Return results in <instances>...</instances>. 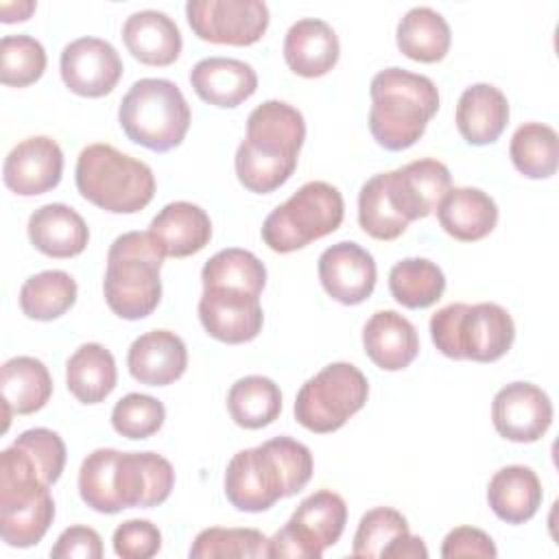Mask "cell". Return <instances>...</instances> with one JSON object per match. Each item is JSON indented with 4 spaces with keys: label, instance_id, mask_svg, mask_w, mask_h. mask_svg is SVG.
<instances>
[{
    "label": "cell",
    "instance_id": "1",
    "mask_svg": "<svg viewBox=\"0 0 559 559\" xmlns=\"http://www.w3.org/2000/svg\"><path fill=\"white\" fill-rule=\"evenodd\" d=\"M312 469L308 445L282 435L231 456L225 469V496L234 509L260 513L299 493L310 483Z\"/></svg>",
    "mask_w": 559,
    "mask_h": 559
},
{
    "label": "cell",
    "instance_id": "2",
    "mask_svg": "<svg viewBox=\"0 0 559 559\" xmlns=\"http://www.w3.org/2000/svg\"><path fill=\"white\" fill-rule=\"evenodd\" d=\"M306 140L301 111L284 100H264L247 118V138L238 144L234 166L238 181L255 194L284 186Z\"/></svg>",
    "mask_w": 559,
    "mask_h": 559
},
{
    "label": "cell",
    "instance_id": "3",
    "mask_svg": "<svg viewBox=\"0 0 559 559\" xmlns=\"http://www.w3.org/2000/svg\"><path fill=\"white\" fill-rule=\"evenodd\" d=\"M369 131L386 151L413 146L439 109V90L424 76L404 68H384L371 83Z\"/></svg>",
    "mask_w": 559,
    "mask_h": 559
},
{
    "label": "cell",
    "instance_id": "4",
    "mask_svg": "<svg viewBox=\"0 0 559 559\" xmlns=\"http://www.w3.org/2000/svg\"><path fill=\"white\" fill-rule=\"evenodd\" d=\"M166 253L151 231H127L107 251L103 293L109 310L127 321L148 317L162 299V264Z\"/></svg>",
    "mask_w": 559,
    "mask_h": 559
},
{
    "label": "cell",
    "instance_id": "5",
    "mask_svg": "<svg viewBox=\"0 0 559 559\" xmlns=\"http://www.w3.org/2000/svg\"><path fill=\"white\" fill-rule=\"evenodd\" d=\"M74 181L85 201L111 214H135L155 194L153 170L105 142L90 144L79 153Z\"/></svg>",
    "mask_w": 559,
    "mask_h": 559
},
{
    "label": "cell",
    "instance_id": "6",
    "mask_svg": "<svg viewBox=\"0 0 559 559\" xmlns=\"http://www.w3.org/2000/svg\"><path fill=\"white\" fill-rule=\"evenodd\" d=\"M435 347L454 360L493 362L502 358L515 341V323L507 308L480 304H450L430 319Z\"/></svg>",
    "mask_w": 559,
    "mask_h": 559
},
{
    "label": "cell",
    "instance_id": "7",
    "mask_svg": "<svg viewBox=\"0 0 559 559\" xmlns=\"http://www.w3.org/2000/svg\"><path fill=\"white\" fill-rule=\"evenodd\" d=\"M190 105L177 83L168 79H140L122 96L118 122L124 135L155 153L179 146L190 129Z\"/></svg>",
    "mask_w": 559,
    "mask_h": 559
},
{
    "label": "cell",
    "instance_id": "8",
    "mask_svg": "<svg viewBox=\"0 0 559 559\" xmlns=\"http://www.w3.org/2000/svg\"><path fill=\"white\" fill-rule=\"evenodd\" d=\"M345 216L338 188L308 181L277 205L262 223V240L275 253H290L336 231Z\"/></svg>",
    "mask_w": 559,
    "mask_h": 559
},
{
    "label": "cell",
    "instance_id": "9",
    "mask_svg": "<svg viewBox=\"0 0 559 559\" xmlns=\"http://www.w3.org/2000/svg\"><path fill=\"white\" fill-rule=\"evenodd\" d=\"M367 395L369 382L356 365L332 362L301 384L295 419L310 432H334L365 406Z\"/></svg>",
    "mask_w": 559,
    "mask_h": 559
},
{
    "label": "cell",
    "instance_id": "10",
    "mask_svg": "<svg viewBox=\"0 0 559 559\" xmlns=\"http://www.w3.org/2000/svg\"><path fill=\"white\" fill-rule=\"evenodd\" d=\"M345 522V500L330 489H319L304 498L290 520L269 537V557L321 559L323 550L341 539Z\"/></svg>",
    "mask_w": 559,
    "mask_h": 559
},
{
    "label": "cell",
    "instance_id": "11",
    "mask_svg": "<svg viewBox=\"0 0 559 559\" xmlns=\"http://www.w3.org/2000/svg\"><path fill=\"white\" fill-rule=\"evenodd\" d=\"M186 17L199 39L229 46L260 41L271 20L262 0H190Z\"/></svg>",
    "mask_w": 559,
    "mask_h": 559
},
{
    "label": "cell",
    "instance_id": "12",
    "mask_svg": "<svg viewBox=\"0 0 559 559\" xmlns=\"http://www.w3.org/2000/svg\"><path fill=\"white\" fill-rule=\"evenodd\" d=\"M59 70L66 87L85 98L109 94L122 76L118 50L100 37H79L61 50Z\"/></svg>",
    "mask_w": 559,
    "mask_h": 559
},
{
    "label": "cell",
    "instance_id": "13",
    "mask_svg": "<svg viewBox=\"0 0 559 559\" xmlns=\"http://www.w3.org/2000/svg\"><path fill=\"white\" fill-rule=\"evenodd\" d=\"M491 421L502 439L533 443L552 424V402L546 391L531 382H511L493 395Z\"/></svg>",
    "mask_w": 559,
    "mask_h": 559
},
{
    "label": "cell",
    "instance_id": "14",
    "mask_svg": "<svg viewBox=\"0 0 559 559\" xmlns=\"http://www.w3.org/2000/svg\"><path fill=\"white\" fill-rule=\"evenodd\" d=\"M199 319L205 332L229 345L253 341L264 323L260 297L236 288H203Z\"/></svg>",
    "mask_w": 559,
    "mask_h": 559
},
{
    "label": "cell",
    "instance_id": "15",
    "mask_svg": "<svg viewBox=\"0 0 559 559\" xmlns=\"http://www.w3.org/2000/svg\"><path fill=\"white\" fill-rule=\"evenodd\" d=\"M175 487V469L157 452H120L114 463V491L120 511L157 507Z\"/></svg>",
    "mask_w": 559,
    "mask_h": 559
},
{
    "label": "cell",
    "instance_id": "16",
    "mask_svg": "<svg viewBox=\"0 0 559 559\" xmlns=\"http://www.w3.org/2000/svg\"><path fill=\"white\" fill-rule=\"evenodd\" d=\"M386 186L395 210L406 223L430 216L452 188V175L439 159L424 157L386 173Z\"/></svg>",
    "mask_w": 559,
    "mask_h": 559
},
{
    "label": "cell",
    "instance_id": "17",
    "mask_svg": "<svg viewBox=\"0 0 559 559\" xmlns=\"http://www.w3.org/2000/svg\"><path fill=\"white\" fill-rule=\"evenodd\" d=\"M319 280L323 290L338 304H362L376 288L378 269L373 255L358 242H336L319 255Z\"/></svg>",
    "mask_w": 559,
    "mask_h": 559
},
{
    "label": "cell",
    "instance_id": "18",
    "mask_svg": "<svg viewBox=\"0 0 559 559\" xmlns=\"http://www.w3.org/2000/svg\"><path fill=\"white\" fill-rule=\"evenodd\" d=\"M63 175L61 146L48 135H33L15 144L2 164L4 186L20 197L44 194L59 186Z\"/></svg>",
    "mask_w": 559,
    "mask_h": 559
},
{
    "label": "cell",
    "instance_id": "19",
    "mask_svg": "<svg viewBox=\"0 0 559 559\" xmlns=\"http://www.w3.org/2000/svg\"><path fill=\"white\" fill-rule=\"evenodd\" d=\"M127 367L140 384H173L188 367L186 343L170 330H151L131 343Z\"/></svg>",
    "mask_w": 559,
    "mask_h": 559
},
{
    "label": "cell",
    "instance_id": "20",
    "mask_svg": "<svg viewBox=\"0 0 559 559\" xmlns=\"http://www.w3.org/2000/svg\"><path fill=\"white\" fill-rule=\"evenodd\" d=\"M284 61L286 66L306 79L328 74L341 55V44L334 28L319 17L297 20L284 37Z\"/></svg>",
    "mask_w": 559,
    "mask_h": 559
},
{
    "label": "cell",
    "instance_id": "21",
    "mask_svg": "<svg viewBox=\"0 0 559 559\" xmlns=\"http://www.w3.org/2000/svg\"><path fill=\"white\" fill-rule=\"evenodd\" d=\"M194 94L216 107H238L258 90L255 70L240 59L205 57L190 70Z\"/></svg>",
    "mask_w": 559,
    "mask_h": 559
},
{
    "label": "cell",
    "instance_id": "22",
    "mask_svg": "<svg viewBox=\"0 0 559 559\" xmlns=\"http://www.w3.org/2000/svg\"><path fill=\"white\" fill-rule=\"evenodd\" d=\"M362 347L369 360L384 371L406 369L419 354L415 325L395 310H378L362 328Z\"/></svg>",
    "mask_w": 559,
    "mask_h": 559
},
{
    "label": "cell",
    "instance_id": "23",
    "mask_svg": "<svg viewBox=\"0 0 559 559\" xmlns=\"http://www.w3.org/2000/svg\"><path fill=\"white\" fill-rule=\"evenodd\" d=\"M454 120L467 144H493L509 122V100L496 85L474 83L459 96Z\"/></svg>",
    "mask_w": 559,
    "mask_h": 559
},
{
    "label": "cell",
    "instance_id": "24",
    "mask_svg": "<svg viewBox=\"0 0 559 559\" xmlns=\"http://www.w3.org/2000/svg\"><path fill=\"white\" fill-rule=\"evenodd\" d=\"M31 245L50 258H74L85 251L90 229L83 216L66 203L37 207L26 225Z\"/></svg>",
    "mask_w": 559,
    "mask_h": 559
},
{
    "label": "cell",
    "instance_id": "25",
    "mask_svg": "<svg viewBox=\"0 0 559 559\" xmlns=\"http://www.w3.org/2000/svg\"><path fill=\"white\" fill-rule=\"evenodd\" d=\"M122 41L127 50L146 66L175 63L183 46L175 20L155 9L131 13L122 24Z\"/></svg>",
    "mask_w": 559,
    "mask_h": 559
},
{
    "label": "cell",
    "instance_id": "26",
    "mask_svg": "<svg viewBox=\"0 0 559 559\" xmlns=\"http://www.w3.org/2000/svg\"><path fill=\"white\" fill-rule=\"evenodd\" d=\"M0 393L4 411V428L11 415H31L41 411L52 395V378L48 367L33 356L9 358L0 369Z\"/></svg>",
    "mask_w": 559,
    "mask_h": 559
},
{
    "label": "cell",
    "instance_id": "27",
    "mask_svg": "<svg viewBox=\"0 0 559 559\" xmlns=\"http://www.w3.org/2000/svg\"><path fill=\"white\" fill-rule=\"evenodd\" d=\"M148 231L166 255L188 258L210 242L212 221L203 207L190 201H175L157 212Z\"/></svg>",
    "mask_w": 559,
    "mask_h": 559
},
{
    "label": "cell",
    "instance_id": "28",
    "mask_svg": "<svg viewBox=\"0 0 559 559\" xmlns=\"http://www.w3.org/2000/svg\"><path fill=\"white\" fill-rule=\"evenodd\" d=\"M437 218L454 240L476 242L493 231L498 205L480 188H450L437 207Z\"/></svg>",
    "mask_w": 559,
    "mask_h": 559
},
{
    "label": "cell",
    "instance_id": "29",
    "mask_svg": "<svg viewBox=\"0 0 559 559\" xmlns=\"http://www.w3.org/2000/svg\"><path fill=\"white\" fill-rule=\"evenodd\" d=\"M542 483L526 465H507L487 485V502L496 518L507 524L528 522L542 507Z\"/></svg>",
    "mask_w": 559,
    "mask_h": 559
},
{
    "label": "cell",
    "instance_id": "30",
    "mask_svg": "<svg viewBox=\"0 0 559 559\" xmlns=\"http://www.w3.org/2000/svg\"><path fill=\"white\" fill-rule=\"evenodd\" d=\"M116 360L100 343H83L66 362L68 391L81 404L103 402L116 389Z\"/></svg>",
    "mask_w": 559,
    "mask_h": 559
},
{
    "label": "cell",
    "instance_id": "31",
    "mask_svg": "<svg viewBox=\"0 0 559 559\" xmlns=\"http://www.w3.org/2000/svg\"><path fill=\"white\" fill-rule=\"evenodd\" d=\"M397 48L413 61H441L452 44V33L445 17L430 7H413L404 13L395 31Z\"/></svg>",
    "mask_w": 559,
    "mask_h": 559
},
{
    "label": "cell",
    "instance_id": "32",
    "mask_svg": "<svg viewBox=\"0 0 559 559\" xmlns=\"http://www.w3.org/2000/svg\"><path fill=\"white\" fill-rule=\"evenodd\" d=\"M227 411L240 428H264L282 413V391L266 376H245L231 384Z\"/></svg>",
    "mask_w": 559,
    "mask_h": 559
},
{
    "label": "cell",
    "instance_id": "33",
    "mask_svg": "<svg viewBox=\"0 0 559 559\" xmlns=\"http://www.w3.org/2000/svg\"><path fill=\"white\" fill-rule=\"evenodd\" d=\"M389 290L404 308H428L441 299L445 275L428 258H404L389 271Z\"/></svg>",
    "mask_w": 559,
    "mask_h": 559
},
{
    "label": "cell",
    "instance_id": "34",
    "mask_svg": "<svg viewBox=\"0 0 559 559\" xmlns=\"http://www.w3.org/2000/svg\"><path fill=\"white\" fill-rule=\"evenodd\" d=\"M509 157L518 173L528 179H548L559 166V138L550 124L524 122L515 129Z\"/></svg>",
    "mask_w": 559,
    "mask_h": 559
},
{
    "label": "cell",
    "instance_id": "35",
    "mask_svg": "<svg viewBox=\"0 0 559 559\" xmlns=\"http://www.w3.org/2000/svg\"><path fill=\"white\" fill-rule=\"evenodd\" d=\"M76 301V282L66 271H41L20 288V308L28 319L52 321L66 314Z\"/></svg>",
    "mask_w": 559,
    "mask_h": 559
},
{
    "label": "cell",
    "instance_id": "36",
    "mask_svg": "<svg viewBox=\"0 0 559 559\" xmlns=\"http://www.w3.org/2000/svg\"><path fill=\"white\" fill-rule=\"evenodd\" d=\"M201 282L203 288H236L260 297L266 284V266L251 251L229 247L203 264Z\"/></svg>",
    "mask_w": 559,
    "mask_h": 559
},
{
    "label": "cell",
    "instance_id": "37",
    "mask_svg": "<svg viewBox=\"0 0 559 559\" xmlns=\"http://www.w3.org/2000/svg\"><path fill=\"white\" fill-rule=\"evenodd\" d=\"M358 225L367 236L384 242L395 240L406 231L408 223L391 201L386 173L373 175L362 183L358 192Z\"/></svg>",
    "mask_w": 559,
    "mask_h": 559
},
{
    "label": "cell",
    "instance_id": "38",
    "mask_svg": "<svg viewBox=\"0 0 559 559\" xmlns=\"http://www.w3.org/2000/svg\"><path fill=\"white\" fill-rule=\"evenodd\" d=\"M192 559H258L269 557V537L262 535L258 528H221L210 526L203 528L192 546Z\"/></svg>",
    "mask_w": 559,
    "mask_h": 559
},
{
    "label": "cell",
    "instance_id": "39",
    "mask_svg": "<svg viewBox=\"0 0 559 559\" xmlns=\"http://www.w3.org/2000/svg\"><path fill=\"white\" fill-rule=\"evenodd\" d=\"M48 57L31 35H4L0 39V81L11 87H26L41 79Z\"/></svg>",
    "mask_w": 559,
    "mask_h": 559
},
{
    "label": "cell",
    "instance_id": "40",
    "mask_svg": "<svg viewBox=\"0 0 559 559\" xmlns=\"http://www.w3.org/2000/svg\"><path fill=\"white\" fill-rule=\"evenodd\" d=\"M118 450L114 448H98L87 454L79 469V496L81 500L98 511V513H118V500L114 491V463Z\"/></svg>",
    "mask_w": 559,
    "mask_h": 559
},
{
    "label": "cell",
    "instance_id": "41",
    "mask_svg": "<svg viewBox=\"0 0 559 559\" xmlns=\"http://www.w3.org/2000/svg\"><path fill=\"white\" fill-rule=\"evenodd\" d=\"M55 520V500L48 493L26 507L0 513V535L7 546L28 548L41 542Z\"/></svg>",
    "mask_w": 559,
    "mask_h": 559
},
{
    "label": "cell",
    "instance_id": "42",
    "mask_svg": "<svg viewBox=\"0 0 559 559\" xmlns=\"http://www.w3.org/2000/svg\"><path fill=\"white\" fill-rule=\"evenodd\" d=\"M166 419L164 404L144 393H129L120 397L111 411V426L127 439H148Z\"/></svg>",
    "mask_w": 559,
    "mask_h": 559
},
{
    "label": "cell",
    "instance_id": "43",
    "mask_svg": "<svg viewBox=\"0 0 559 559\" xmlns=\"http://www.w3.org/2000/svg\"><path fill=\"white\" fill-rule=\"evenodd\" d=\"M408 533L406 518L391 507H376L367 511L354 533L352 555L354 557H382V550L400 535Z\"/></svg>",
    "mask_w": 559,
    "mask_h": 559
},
{
    "label": "cell",
    "instance_id": "44",
    "mask_svg": "<svg viewBox=\"0 0 559 559\" xmlns=\"http://www.w3.org/2000/svg\"><path fill=\"white\" fill-rule=\"evenodd\" d=\"M13 443L31 456L46 485H55L59 480L66 467V443L55 430L31 428L24 430Z\"/></svg>",
    "mask_w": 559,
    "mask_h": 559
},
{
    "label": "cell",
    "instance_id": "45",
    "mask_svg": "<svg viewBox=\"0 0 559 559\" xmlns=\"http://www.w3.org/2000/svg\"><path fill=\"white\" fill-rule=\"evenodd\" d=\"M111 542L122 559H151L162 548V533L148 520H127L114 531Z\"/></svg>",
    "mask_w": 559,
    "mask_h": 559
},
{
    "label": "cell",
    "instance_id": "46",
    "mask_svg": "<svg viewBox=\"0 0 559 559\" xmlns=\"http://www.w3.org/2000/svg\"><path fill=\"white\" fill-rule=\"evenodd\" d=\"M441 557L445 559H459V557H480V559H493L498 557L493 539L474 526H456L452 528L441 544Z\"/></svg>",
    "mask_w": 559,
    "mask_h": 559
},
{
    "label": "cell",
    "instance_id": "47",
    "mask_svg": "<svg viewBox=\"0 0 559 559\" xmlns=\"http://www.w3.org/2000/svg\"><path fill=\"white\" fill-rule=\"evenodd\" d=\"M50 557H55V559H72V557L100 559L103 557V539L94 528L76 524V526L66 528L57 537L55 546L50 548Z\"/></svg>",
    "mask_w": 559,
    "mask_h": 559
},
{
    "label": "cell",
    "instance_id": "48",
    "mask_svg": "<svg viewBox=\"0 0 559 559\" xmlns=\"http://www.w3.org/2000/svg\"><path fill=\"white\" fill-rule=\"evenodd\" d=\"M426 557H428V548L424 539L417 535H411V531L395 537L382 550V559H426Z\"/></svg>",
    "mask_w": 559,
    "mask_h": 559
},
{
    "label": "cell",
    "instance_id": "49",
    "mask_svg": "<svg viewBox=\"0 0 559 559\" xmlns=\"http://www.w3.org/2000/svg\"><path fill=\"white\" fill-rule=\"evenodd\" d=\"M35 2L33 0H17V2H2L0 4V13H2V22H24L31 17V13L35 11Z\"/></svg>",
    "mask_w": 559,
    "mask_h": 559
}]
</instances>
